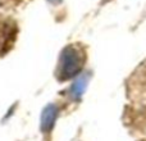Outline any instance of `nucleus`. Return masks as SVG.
Listing matches in <instances>:
<instances>
[{"label":"nucleus","instance_id":"nucleus-1","mask_svg":"<svg viewBox=\"0 0 146 141\" xmlns=\"http://www.w3.org/2000/svg\"><path fill=\"white\" fill-rule=\"evenodd\" d=\"M82 68V55L77 51L76 46H68L62 54L58 76L60 80H68L80 72Z\"/></svg>","mask_w":146,"mask_h":141},{"label":"nucleus","instance_id":"nucleus-2","mask_svg":"<svg viewBox=\"0 0 146 141\" xmlns=\"http://www.w3.org/2000/svg\"><path fill=\"white\" fill-rule=\"evenodd\" d=\"M54 117H55V108L54 106H48L42 114V126H50L54 121Z\"/></svg>","mask_w":146,"mask_h":141}]
</instances>
